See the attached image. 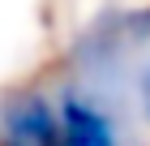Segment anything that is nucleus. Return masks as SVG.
I'll return each instance as SVG.
<instances>
[{
    "mask_svg": "<svg viewBox=\"0 0 150 146\" xmlns=\"http://www.w3.org/2000/svg\"><path fill=\"white\" fill-rule=\"evenodd\" d=\"M0 146H64L60 108L43 90H13L0 99Z\"/></svg>",
    "mask_w": 150,
    "mask_h": 146,
    "instance_id": "1",
    "label": "nucleus"
},
{
    "mask_svg": "<svg viewBox=\"0 0 150 146\" xmlns=\"http://www.w3.org/2000/svg\"><path fill=\"white\" fill-rule=\"evenodd\" d=\"M60 133H64V146H120L116 137V120L81 90H60Z\"/></svg>",
    "mask_w": 150,
    "mask_h": 146,
    "instance_id": "2",
    "label": "nucleus"
},
{
    "mask_svg": "<svg viewBox=\"0 0 150 146\" xmlns=\"http://www.w3.org/2000/svg\"><path fill=\"white\" fill-rule=\"evenodd\" d=\"M137 95H142V112H146V120H150V69H142V78H137Z\"/></svg>",
    "mask_w": 150,
    "mask_h": 146,
    "instance_id": "3",
    "label": "nucleus"
}]
</instances>
